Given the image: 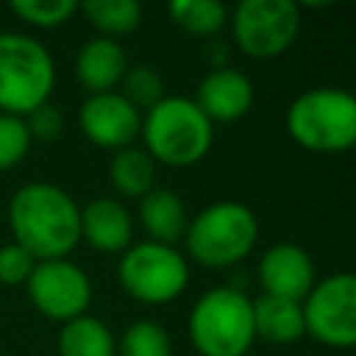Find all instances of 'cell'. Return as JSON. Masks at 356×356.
<instances>
[{
    "label": "cell",
    "instance_id": "cell-1",
    "mask_svg": "<svg viewBox=\"0 0 356 356\" xmlns=\"http://www.w3.org/2000/svg\"><path fill=\"white\" fill-rule=\"evenodd\" d=\"M8 231L36 261L70 259L81 242V206L47 181L22 184L8 200Z\"/></svg>",
    "mask_w": 356,
    "mask_h": 356
},
{
    "label": "cell",
    "instance_id": "cell-2",
    "mask_svg": "<svg viewBox=\"0 0 356 356\" xmlns=\"http://www.w3.org/2000/svg\"><path fill=\"white\" fill-rule=\"evenodd\" d=\"M142 147L164 167H192L206 159L214 145V122L192 97L167 95L142 114Z\"/></svg>",
    "mask_w": 356,
    "mask_h": 356
},
{
    "label": "cell",
    "instance_id": "cell-3",
    "mask_svg": "<svg viewBox=\"0 0 356 356\" xmlns=\"http://www.w3.org/2000/svg\"><path fill=\"white\" fill-rule=\"evenodd\" d=\"M286 134L312 153H345L356 147V95L339 86L300 92L286 108Z\"/></svg>",
    "mask_w": 356,
    "mask_h": 356
},
{
    "label": "cell",
    "instance_id": "cell-4",
    "mask_svg": "<svg viewBox=\"0 0 356 356\" xmlns=\"http://www.w3.org/2000/svg\"><path fill=\"white\" fill-rule=\"evenodd\" d=\"M259 242V220L239 200H217L189 217L184 231L186 253L209 267L222 270L245 261Z\"/></svg>",
    "mask_w": 356,
    "mask_h": 356
},
{
    "label": "cell",
    "instance_id": "cell-5",
    "mask_svg": "<svg viewBox=\"0 0 356 356\" xmlns=\"http://www.w3.org/2000/svg\"><path fill=\"white\" fill-rule=\"evenodd\" d=\"M56 89L53 53L31 33L0 31V114L28 117Z\"/></svg>",
    "mask_w": 356,
    "mask_h": 356
},
{
    "label": "cell",
    "instance_id": "cell-6",
    "mask_svg": "<svg viewBox=\"0 0 356 356\" xmlns=\"http://www.w3.org/2000/svg\"><path fill=\"white\" fill-rule=\"evenodd\" d=\"M186 328L200 356H245L256 342L253 298L239 286H214L195 300Z\"/></svg>",
    "mask_w": 356,
    "mask_h": 356
},
{
    "label": "cell",
    "instance_id": "cell-7",
    "mask_svg": "<svg viewBox=\"0 0 356 356\" xmlns=\"http://www.w3.org/2000/svg\"><path fill=\"white\" fill-rule=\"evenodd\" d=\"M122 292L145 306H164L184 295L189 284V261L175 245L134 242L117 264Z\"/></svg>",
    "mask_w": 356,
    "mask_h": 356
},
{
    "label": "cell",
    "instance_id": "cell-8",
    "mask_svg": "<svg viewBox=\"0 0 356 356\" xmlns=\"http://www.w3.org/2000/svg\"><path fill=\"white\" fill-rule=\"evenodd\" d=\"M300 31V6L292 0H242L231 14V39L250 58H275Z\"/></svg>",
    "mask_w": 356,
    "mask_h": 356
},
{
    "label": "cell",
    "instance_id": "cell-9",
    "mask_svg": "<svg viewBox=\"0 0 356 356\" xmlns=\"http://www.w3.org/2000/svg\"><path fill=\"white\" fill-rule=\"evenodd\" d=\"M306 337L325 348H356V273L320 278L303 298Z\"/></svg>",
    "mask_w": 356,
    "mask_h": 356
},
{
    "label": "cell",
    "instance_id": "cell-10",
    "mask_svg": "<svg viewBox=\"0 0 356 356\" xmlns=\"http://www.w3.org/2000/svg\"><path fill=\"white\" fill-rule=\"evenodd\" d=\"M25 292L31 306L53 323H70L86 314L92 303V281L70 259H50L36 261L31 278L25 281Z\"/></svg>",
    "mask_w": 356,
    "mask_h": 356
},
{
    "label": "cell",
    "instance_id": "cell-11",
    "mask_svg": "<svg viewBox=\"0 0 356 356\" xmlns=\"http://www.w3.org/2000/svg\"><path fill=\"white\" fill-rule=\"evenodd\" d=\"M81 134L103 150H122L131 147L142 128V111L134 108L120 92L86 95L78 108Z\"/></svg>",
    "mask_w": 356,
    "mask_h": 356
},
{
    "label": "cell",
    "instance_id": "cell-12",
    "mask_svg": "<svg viewBox=\"0 0 356 356\" xmlns=\"http://www.w3.org/2000/svg\"><path fill=\"white\" fill-rule=\"evenodd\" d=\"M256 281L261 295L303 303V298L317 284L314 259L306 248L295 242H275L261 253L256 264Z\"/></svg>",
    "mask_w": 356,
    "mask_h": 356
},
{
    "label": "cell",
    "instance_id": "cell-13",
    "mask_svg": "<svg viewBox=\"0 0 356 356\" xmlns=\"http://www.w3.org/2000/svg\"><path fill=\"white\" fill-rule=\"evenodd\" d=\"M192 100L211 122L228 125V122L242 120L250 111L253 83L245 72H239L234 67H217L200 78Z\"/></svg>",
    "mask_w": 356,
    "mask_h": 356
},
{
    "label": "cell",
    "instance_id": "cell-14",
    "mask_svg": "<svg viewBox=\"0 0 356 356\" xmlns=\"http://www.w3.org/2000/svg\"><path fill=\"white\" fill-rule=\"evenodd\" d=\"M81 242L97 253L122 256L134 245V217L117 197H95L81 209Z\"/></svg>",
    "mask_w": 356,
    "mask_h": 356
},
{
    "label": "cell",
    "instance_id": "cell-15",
    "mask_svg": "<svg viewBox=\"0 0 356 356\" xmlns=\"http://www.w3.org/2000/svg\"><path fill=\"white\" fill-rule=\"evenodd\" d=\"M128 56L117 39L95 36L81 44L75 53V78L86 89V95L117 92L128 72Z\"/></svg>",
    "mask_w": 356,
    "mask_h": 356
},
{
    "label": "cell",
    "instance_id": "cell-16",
    "mask_svg": "<svg viewBox=\"0 0 356 356\" xmlns=\"http://www.w3.org/2000/svg\"><path fill=\"white\" fill-rule=\"evenodd\" d=\"M253 328L256 339H264L270 345H292L306 337L303 303L259 295L253 298Z\"/></svg>",
    "mask_w": 356,
    "mask_h": 356
},
{
    "label": "cell",
    "instance_id": "cell-17",
    "mask_svg": "<svg viewBox=\"0 0 356 356\" xmlns=\"http://www.w3.org/2000/svg\"><path fill=\"white\" fill-rule=\"evenodd\" d=\"M139 222L150 242L175 245L178 239H184L189 217H186V209L178 192L156 186L139 200Z\"/></svg>",
    "mask_w": 356,
    "mask_h": 356
},
{
    "label": "cell",
    "instance_id": "cell-18",
    "mask_svg": "<svg viewBox=\"0 0 356 356\" xmlns=\"http://www.w3.org/2000/svg\"><path fill=\"white\" fill-rule=\"evenodd\" d=\"M58 356H117V337L92 314H81L61 325L56 337Z\"/></svg>",
    "mask_w": 356,
    "mask_h": 356
},
{
    "label": "cell",
    "instance_id": "cell-19",
    "mask_svg": "<svg viewBox=\"0 0 356 356\" xmlns=\"http://www.w3.org/2000/svg\"><path fill=\"white\" fill-rule=\"evenodd\" d=\"M156 161L145 153V147H122L108 161V181L120 197L142 200L150 189H156Z\"/></svg>",
    "mask_w": 356,
    "mask_h": 356
},
{
    "label": "cell",
    "instance_id": "cell-20",
    "mask_svg": "<svg viewBox=\"0 0 356 356\" xmlns=\"http://www.w3.org/2000/svg\"><path fill=\"white\" fill-rule=\"evenodd\" d=\"M78 11L89 19L97 36L106 39L128 36L142 25V6L136 0H86Z\"/></svg>",
    "mask_w": 356,
    "mask_h": 356
},
{
    "label": "cell",
    "instance_id": "cell-21",
    "mask_svg": "<svg viewBox=\"0 0 356 356\" xmlns=\"http://www.w3.org/2000/svg\"><path fill=\"white\" fill-rule=\"evenodd\" d=\"M170 19L189 36H214L228 22V8L217 0H172Z\"/></svg>",
    "mask_w": 356,
    "mask_h": 356
},
{
    "label": "cell",
    "instance_id": "cell-22",
    "mask_svg": "<svg viewBox=\"0 0 356 356\" xmlns=\"http://www.w3.org/2000/svg\"><path fill=\"white\" fill-rule=\"evenodd\" d=\"M117 356H172V339L156 320H134L117 339Z\"/></svg>",
    "mask_w": 356,
    "mask_h": 356
},
{
    "label": "cell",
    "instance_id": "cell-23",
    "mask_svg": "<svg viewBox=\"0 0 356 356\" xmlns=\"http://www.w3.org/2000/svg\"><path fill=\"white\" fill-rule=\"evenodd\" d=\"M120 86H122L120 95H122L134 108H139V111H147V108H153L159 100L167 97V92H164V78H161L150 64H134V67H128V72H125V78H122Z\"/></svg>",
    "mask_w": 356,
    "mask_h": 356
},
{
    "label": "cell",
    "instance_id": "cell-24",
    "mask_svg": "<svg viewBox=\"0 0 356 356\" xmlns=\"http://www.w3.org/2000/svg\"><path fill=\"white\" fill-rule=\"evenodd\" d=\"M11 14L33 28H58L78 14L75 0H14Z\"/></svg>",
    "mask_w": 356,
    "mask_h": 356
},
{
    "label": "cell",
    "instance_id": "cell-25",
    "mask_svg": "<svg viewBox=\"0 0 356 356\" xmlns=\"http://www.w3.org/2000/svg\"><path fill=\"white\" fill-rule=\"evenodd\" d=\"M31 145H33V139L25 128V120L11 117V114H0V172L22 164Z\"/></svg>",
    "mask_w": 356,
    "mask_h": 356
},
{
    "label": "cell",
    "instance_id": "cell-26",
    "mask_svg": "<svg viewBox=\"0 0 356 356\" xmlns=\"http://www.w3.org/2000/svg\"><path fill=\"white\" fill-rule=\"evenodd\" d=\"M33 267H36V259L25 248H19L17 242H8V245L0 248V284L25 286Z\"/></svg>",
    "mask_w": 356,
    "mask_h": 356
},
{
    "label": "cell",
    "instance_id": "cell-27",
    "mask_svg": "<svg viewBox=\"0 0 356 356\" xmlns=\"http://www.w3.org/2000/svg\"><path fill=\"white\" fill-rule=\"evenodd\" d=\"M22 120H25V128H28L33 142H56L61 136V131H64V114L53 103H44V106L33 108Z\"/></svg>",
    "mask_w": 356,
    "mask_h": 356
},
{
    "label": "cell",
    "instance_id": "cell-28",
    "mask_svg": "<svg viewBox=\"0 0 356 356\" xmlns=\"http://www.w3.org/2000/svg\"><path fill=\"white\" fill-rule=\"evenodd\" d=\"M0 356H6V353H0Z\"/></svg>",
    "mask_w": 356,
    "mask_h": 356
}]
</instances>
